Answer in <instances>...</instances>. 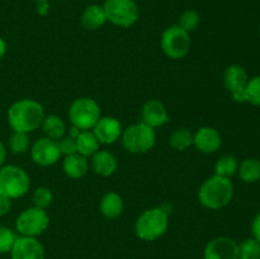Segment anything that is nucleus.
Segmentation results:
<instances>
[{
    "label": "nucleus",
    "instance_id": "4468645a",
    "mask_svg": "<svg viewBox=\"0 0 260 259\" xmlns=\"http://www.w3.org/2000/svg\"><path fill=\"white\" fill-rule=\"evenodd\" d=\"M94 128V135L101 144H113L122 135V126L113 117L99 118Z\"/></svg>",
    "mask_w": 260,
    "mask_h": 259
},
{
    "label": "nucleus",
    "instance_id": "c85d7f7f",
    "mask_svg": "<svg viewBox=\"0 0 260 259\" xmlns=\"http://www.w3.org/2000/svg\"><path fill=\"white\" fill-rule=\"evenodd\" d=\"M246 101L260 107V75L249 79L246 85Z\"/></svg>",
    "mask_w": 260,
    "mask_h": 259
},
{
    "label": "nucleus",
    "instance_id": "473e14b6",
    "mask_svg": "<svg viewBox=\"0 0 260 259\" xmlns=\"http://www.w3.org/2000/svg\"><path fill=\"white\" fill-rule=\"evenodd\" d=\"M10 208H12V201H10V198L0 195V216L7 215L10 211Z\"/></svg>",
    "mask_w": 260,
    "mask_h": 259
},
{
    "label": "nucleus",
    "instance_id": "4be33fe9",
    "mask_svg": "<svg viewBox=\"0 0 260 259\" xmlns=\"http://www.w3.org/2000/svg\"><path fill=\"white\" fill-rule=\"evenodd\" d=\"M75 140L78 154L83 155V156H90V155H94L98 151L99 141L95 135H94V132H89L86 130V131L80 132Z\"/></svg>",
    "mask_w": 260,
    "mask_h": 259
},
{
    "label": "nucleus",
    "instance_id": "423d86ee",
    "mask_svg": "<svg viewBox=\"0 0 260 259\" xmlns=\"http://www.w3.org/2000/svg\"><path fill=\"white\" fill-rule=\"evenodd\" d=\"M103 9L107 20L118 27H131L137 22L140 15L135 0H106Z\"/></svg>",
    "mask_w": 260,
    "mask_h": 259
},
{
    "label": "nucleus",
    "instance_id": "f704fd0d",
    "mask_svg": "<svg viewBox=\"0 0 260 259\" xmlns=\"http://www.w3.org/2000/svg\"><path fill=\"white\" fill-rule=\"evenodd\" d=\"M36 10H37L38 14L46 15L48 13V10H50V4H48V2H37Z\"/></svg>",
    "mask_w": 260,
    "mask_h": 259
},
{
    "label": "nucleus",
    "instance_id": "9d476101",
    "mask_svg": "<svg viewBox=\"0 0 260 259\" xmlns=\"http://www.w3.org/2000/svg\"><path fill=\"white\" fill-rule=\"evenodd\" d=\"M249 76L245 69L240 65H231L226 69L223 75V83L226 89L231 93V96L238 103H244L246 101V85Z\"/></svg>",
    "mask_w": 260,
    "mask_h": 259
},
{
    "label": "nucleus",
    "instance_id": "1a4fd4ad",
    "mask_svg": "<svg viewBox=\"0 0 260 259\" xmlns=\"http://www.w3.org/2000/svg\"><path fill=\"white\" fill-rule=\"evenodd\" d=\"M48 222H50V218L45 210L32 207L24 210L18 216L15 226H17L18 233L22 234L23 236L33 238L42 234L47 229Z\"/></svg>",
    "mask_w": 260,
    "mask_h": 259
},
{
    "label": "nucleus",
    "instance_id": "cd10ccee",
    "mask_svg": "<svg viewBox=\"0 0 260 259\" xmlns=\"http://www.w3.org/2000/svg\"><path fill=\"white\" fill-rule=\"evenodd\" d=\"M200 24V14L196 10H185L179 18V27L185 32H192Z\"/></svg>",
    "mask_w": 260,
    "mask_h": 259
},
{
    "label": "nucleus",
    "instance_id": "bb28decb",
    "mask_svg": "<svg viewBox=\"0 0 260 259\" xmlns=\"http://www.w3.org/2000/svg\"><path fill=\"white\" fill-rule=\"evenodd\" d=\"M29 146V137L25 132H17L10 136L9 139V147L14 154H23L28 150Z\"/></svg>",
    "mask_w": 260,
    "mask_h": 259
},
{
    "label": "nucleus",
    "instance_id": "393cba45",
    "mask_svg": "<svg viewBox=\"0 0 260 259\" xmlns=\"http://www.w3.org/2000/svg\"><path fill=\"white\" fill-rule=\"evenodd\" d=\"M238 161L234 156L231 155H223L218 159V161L216 163V174L221 175V177L230 178L231 175L235 174L238 172Z\"/></svg>",
    "mask_w": 260,
    "mask_h": 259
},
{
    "label": "nucleus",
    "instance_id": "f3484780",
    "mask_svg": "<svg viewBox=\"0 0 260 259\" xmlns=\"http://www.w3.org/2000/svg\"><path fill=\"white\" fill-rule=\"evenodd\" d=\"M91 167L96 174L108 177L116 172L117 159L109 151H96L91 159Z\"/></svg>",
    "mask_w": 260,
    "mask_h": 259
},
{
    "label": "nucleus",
    "instance_id": "f8f14e48",
    "mask_svg": "<svg viewBox=\"0 0 260 259\" xmlns=\"http://www.w3.org/2000/svg\"><path fill=\"white\" fill-rule=\"evenodd\" d=\"M205 259H239V245L226 236L213 239L206 246Z\"/></svg>",
    "mask_w": 260,
    "mask_h": 259
},
{
    "label": "nucleus",
    "instance_id": "5701e85b",
    "mask_svg": "<svg viewBox=\"0 0 260 259\" xmlns=\"http://www.w3.org/2000/svg\"><path fill=\"white\" fill-rule=\"evenodd\" d=\"M42 130L43 132L47 135V137L57 141V140H61L63 137V135H65V131H66V127H65V123H63V121L60 118V117L51 114V116H47L43 118Z\"/></svg>",
    "mask_w": 260,
    "mask_h": 259
},
{
    "label": "nucleus",
    "instance_id": "e433bc0d",
    "mask_svg": "<svg viewBox=\"0 0 260 259\" xmlns=\"http://www.w3.org/2000/svg\"><path fill=\"white\" fill-rule=\"evenodd\" d=\"M5 52H7V43H5V41L0 37V58H3Z\"/></svg>",
    "mask_w": 260,
    "mask_h": 259
},
{
    "label": "nucleus",
    "instance_id": "20e7f679",
    "mask_svg": "<svg viewBox=\"0 0 260 259\" xmlns=\"http://www.w3.org/2000/svg\"><path fill=\"white\" fill-rule=\"evenodd\" d=\"M29 189L28 174L19 167L5 165L0 168V195L8 198H19Z\"/></svg>",
    "mask_w": 260,
    "mask_h": 259
},
{
    "label": "nucleus",
    "instance_id": "f257e3e1",
    "mask_svg": "<svg viewBox=\"0 0 260 259\" xmlns=\"http://www.w3.org/2000/svg\"><path fill=\"white\" fill-rule=\"evenodd\" d=\"M45 118L43 107L32 99H22L13 104L8 111L10 127L17 132H32L42 124Z\"/></svg>",
    "mask_w": 260,
    "mask_h": 259
},
{
    "label": "nucleus",
    "instance_id": "2eb2a0df",
    "mask_svg": "<svg viewBox=\"0 0 260 259\" xmlns=\"http://www.w3.org/2000/svg\"><path fill=\"white\" fill-rule=\"evenodd\" d=\"M193 144L200 151L211 154L220 149L221 135L212 127H201L196 135H193Z\"/></svg>",
    "mask_w": 260,
    "mask_h": 259
},
{
    "label": "nucleus",
    "instance_id": "2f4dec72",
    "mask_svg": "<svg viewBox=\"0 0 260 259\" xmlns=\"http://www.w3.org/2000/svg\"><path fill=\"white\" fill-rule=\"evenodd\" d=\"M58 146H60L61 154L66 155V156L78 152V150H76V140L73 139V137H62L58 142Z\"/></svg>",
    "mask_w": 260,
    "mask_h": 259
},
{
    "label": "nucleus",
    "instance_id": "58836bf2",
    "mask_svg": "<svg viewBox=\"0 0 260 259\" xmlns=\"http://www.w3.org/2000/svg\"><path fill=\"white\" fill-rule=\"evenodd\" d=\"M259 33H260V25H259Z\"/></svg>",
    "mask_w": 260,
    "mask_h": 259
},
{
    "label": "nucleus",
    "instance_id": "0eeeda50",
    "mask_svg": "<svg viewBox=\"0 0 260 259\" xmlns=\"http://www.w3.org/2000/svg\"><path fill=\"white\" fill-rule=\"evenodd\" d=\"M71 123L79 130L93 128L101 118V108L98 103L90 98H80L73 102L69 109Z\"/></svg>",
    "mask_w": 260,
    "mask_h": 259
},
{
    "label": "nucleus",
    "instance_id": "a878e982",
    "mask_svg": "<svg viewBox=\"0 0 260 259\" xmlns=\"http://www.w3.org/2000/svg\"><path fill=\"white\" fill-rule=\"evenodd\" d=\"M260 244L255 239H246L239 245V259H259Z\"/></svg>",
    "mask_w": 260,
    "mask_h": 259
},
{
    "label": "nucleus",
    "instance_id": "c756f323",
    "mask_svg": "<svg viewBox=\"0 0 260 259\" xmlns=\"http://www.w3.org/2000/svg\"><path fill=\"white\" fill-rule=\"evenodd\" d=\"M52 202V193L48 188L41 187L37 188L33 193V203H35V207L42 208L45 210L46 207L51 205Z\"/></svg>",
    "mask_w": 260,
    "mask_h": 259
},
{
    "label": "nucleus",
    "instance_id": "a211bd4d",
    "mask_svg": "<svg viewBox=\"0 0 260 259\" xmlns=\"http://www.w3.org/2000/svg\"><path fill=\"white\" fill-rule=\"evenodd\" d=\"M63 172L68 177L73 178V179H78V178L84 177L88 172V161L86 157L83 155L75 154L68 155L63 160Z\"/></svg>",
    "mask_w": 260,
    "mask_h": 259
},
{
    "label": "nucleus",
    "instance_id": "f03ea898",
    "mask_svg": "<svg viewBox=\"0 0 260 259\" xmlns=\"http://www.w3.org/2000/svg\"><path fill=\"white\" fill-rule=\"evenodd\" d=\"M234 196V185L230 178L215 174L208 178L200 188L198 200L210 210H218L230 203Z\"/></svg>",
    "mask_w": 260,
    "mask_h": 259
},
{
    "label": "nucleus",
    "instance_id": "6ab92c4d",
    "mask_svg": "<svg viewBox=\"0 0 260 259\" xmlns=\"http://www.w3.org/2000/svg\"><path fill=\"white\" fill-rule=\"evenodd\" d=\"M107 22L106 12H104L103 7L98 4L89 5L85 10H84L83 15H81V23H83L84 28L89 30H95L99 27Z\"/></svg>",
    "mask_w": 260,
    "mask_h": 259
},
{
    "label": "nucleus",
    "instance_id": "9b49d317",
    "mask_svg": "<svg viewBox=\"0 0 260 259\" xmlns=\"http://www.w3.org/2000/svg\"><path fill=\"white\" fill-rule=\"evenodd\" d=\"M30 156L36 164L42 165V167L55 164L61 156L58 141L50 139V137L37 140L30 150Z\"/></svg>",
    "mask_w": 260,
    "mask_h": 259
},
{
    "label": "nucleus",
    "instance_id": "ddd939ff",
    "mask_svg": "<svg viewBox=\"0 0 260 259\" xmlns=\"http://www.w3.org/2000/svg\"><path fill=\"white\" fill-rule=\"evenodd\" d=\"M12 259H45V250L40 241L29 236L15 238L12 246Z\"/></svg>",
    "mask_w": 260,
    "mask_h": 259
},
{
    "label": "nucleus",
    "instance_id": "aec40b11",
    "mask_svg": "<svg viewBox=\"0 0 260 259\" xmlns=\"http://www.w3.org/2000/svg\"><path fill=\"white\" fill-rule=\"evenodd\" d=\"M123 211V201L122 197L116 192H109L102 198L101 212L107 218H116Z\"/></svg>",
    "mask_w": 260,
    "mask_h": 259
},
{
    "label": "nucleus",
    "instance_id": "6e6552de",
    "mask_svg": "<svg viewBox=\"0 0 260 259\" xmlns=\"http://www.w3.org/2000/svg\"><path fill=\"white\" fill-rule=\"evenodd\" d=\"M161 48L168 57L173 60L183 58L190 48V38L188 32L179 27L172 25L167 28L161 37Z\"/></svg>",
    "mask_w": 260,
    "mask_h": 259
},
{
    "label": "nucleus",
    "instance_id": "7c9ffc66",
    "mask_svg": "<svg viewBox=\"0 0 260 259\" xmlns=\"http://www.w3.org/2000/svg\"><path fill=\"white\" fill-rule=\"evenodd\" d=\"M15 241V235L10 229L0 226V254L8 253L12 250V246Z\"/></svg>",
    "mask_w": 260,
    "mask_h": 259
},
{
    "label": "nucleus",
    "instance_id": "4c0bfd02",
    "mask_svg": "<svg viewBox=\"0 0 260 259\" xmlns=\"http://www.w3.org/2000/svg\"><path fill=\"white\" fill-rule=\"evenodd\" d=\"M36 2H48V0H36Z\"/></svg>",
    "mask_w": 260,
    "mask_h": 259
},
{
    "label": "nucleus",
    "instance_id": "7ed1b4c3",
    "mask_svg": "<svg viewBox=\"0 0 260 259\" xmlns=\"http://www.w3.org/2000/svg\"><path fill=\"white\" fill-rule=\"evenodd\" d=\"M168 229V213L162 208H150L137 218L135 230L140 239L152 241L164 235Z\"/></svg>",
    "mask_w": 260,
    "mask_h": 259
},
{
    "label": "nucleus",
    "instance_id": "412c9836",
    "mask_svg": "<svg viewBox=\"0 0 260 259\" xmlns=\"http://www.w3.org/2000/svg\"><path fill=\"white\" fill-rule=\"evenodd\" d=\"M239 177L245 183H255L260 180V160L256 157H248L243 160L238 168Z\"/></svg>",
    "mask_w": 260,
    "mask_h": 259
},
{
    "label": "nucleus",
    "instance_id": "72a5a7b5",
    "mask_svg": "<svg viewBox=\"0 0 260 259\" xmlns=\"http://www.w3.org/2000/svg\"><path fill=\"white\" fill-rule=\"evenodd\" d=\"M251 233H253L254 239L260 244V212L255 216L251 223Z\"/></svg>",
    "mask_w": 260,
    "mask_h": 259
},
{
    "label": "nucleus",
    "instance_id": "b1692460",
    "mask_svg": "<svg viewBox=\"0 0 260 259\" xmlns=\"http://www.w3.org/2000/svg\"><path fill=\"white\" fill-rule=\"evenodd\" d=\"M169 144L174 150L183 151L193 144V134L188 128L175 130L170 136Z\"/></svg>",
    "mask_w": 260,
    "mask_h": 259
},
{
    "label": "nucleus",
    "instance_id": "39448f33",
    "mask_svg": "<svg viewBox=\"0 0 260 259\" xmlns=\"http://www.w3.org/2000/svg\"><path fill=\"white\" fill-rule=\"evenodd\" d=\"M122 144L127 151L134 154L149 151L155 145L154 128L144 122L131 124L122 134Z\"/></svg>",
    "mask_w": 260,
    "mask_h": 259
},
{
    "label": "nucleus",
    "instance_id": "dca6fc26",
    "mask_svg": "<svg viewBox=\"0 0 260 259\" xmlns=\"http://www.w3.org/2000/svg\"><path fill=\"white\" fill-rule=\"evenodd\" d=\"M168 121H169V117H168L164 104L155 99L144 104L142 107V122L144 123L149 124L150 127L154 128V127L162 126Z\"/></svg>",
    "mask_w": 260,
    "mask_h": 259
},
{
    "label": "nucleus",
    "instance_id": "c9c22d12",
    "mask_svg": "<svg viewBox=\"0 0 260 259\" xmlns=\"http://www.w3.org/2000/svg\"><path fill=\"white\" fill-rule=\"evenodd\" d=\"M5 157H7V150H5L4 145L0 142V168H2L3 164H4Z\"/></svg>",
    "mask_w": 260,
    "mask_h": 259
}]
</instances>
